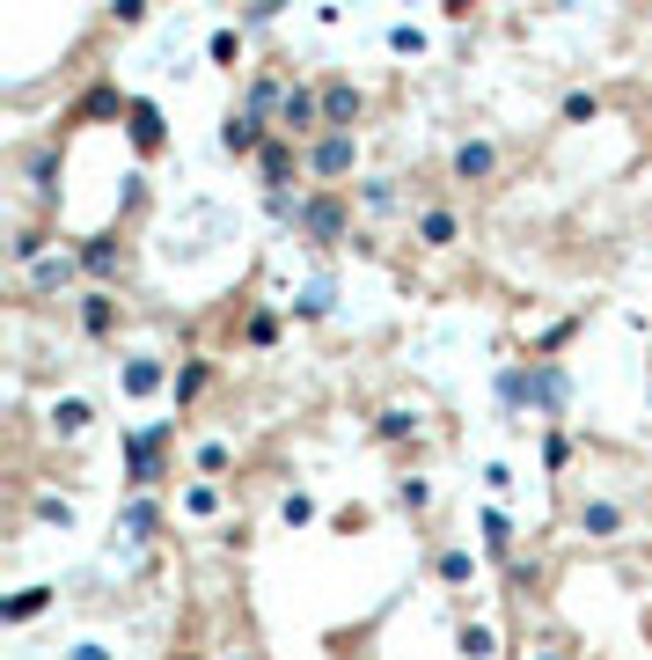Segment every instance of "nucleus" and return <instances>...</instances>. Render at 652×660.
Listing matches in <instances>:
<instances>
[{
	"label": "nucleus",
	"instance_id": "423d86ee",
	"mask_svg": "<svg viewBox=\"0 0 652 660\" xmlns=\"http://www.w3.org/2000/svg\"><path fill=\"white\" fill-rule=\"evenodd\" d=\"M271 132H279V125H265V118H249V111H228V118H220V154H235V162H257V154H265L271 147Z\"/></svg>",
	"mask_w": 652,
	"mask_h": 660
},
{
	"label": "nucleus",
	"instance_id": "4c0bfd02",
	"mask_svg": "<svg viewBox=\"0 0 652 660\" xmlns=\"http://www.w3.org/2000/svg\"><path fill=\"white\" fill-rule=\"evenodd\" d=\"M279 15H287L279 0H249V8H242V30H271V23H279Z\"/></svg>",
	"mask_w": 652,
	"mask_h": 660
},
{
	"label": "nucleus",
	"instance_id": "37998d69",
	"mask_svg": "<svg viewBox=\"0 0 652 660\" xmlns=\"http://www.w3.org/2000/svg\"><path fill=\"white\" fill-rule=\"evenodd\" d=\"M543 660H572V653H557V646H550V653H543Z\"/></svg>",
	"mask_w": 652,
	"mask_h": 660
},
{
	"label": "nucleus",
	"instance_id": "e433bc0d",
	"mask_svg": "<svg viewBox=\"0 0 652 660\" xmlns=\"http://www.w3.org/2000/svg\"><path fill=\"white\" fill-rule=\"evenodd\" d=\"M279 521H287V529H308L315 521V491H287V499H279Z\"/></svg>",
	"mask_w": 652,
	"mask_h": 660
},
{
	"label": "nucleus",
	"instance_id": "6e6552de",
	"mask_svg": "<svg viewBox=\"0 0 652 660\" xmlns=\"http://www.w3.org/2000/svg\"><path fill=\"white\" fill-rule=\"evenodd\" d=\"M118 316H125V301L110 287H89L81 301H73V323H81V338H118Z\"/></svg>",
	"mask_w": 652,
	"mask_h": 660
},
{
	"label": "nucleus",
	"instance_id": "f704fd0d",
	"mask_svg": "<svg viewBox=\"0 0 652 660\" xmlns=\"http://www.w3.org/2000/svg\"><path fill=\"white\" fill-rule=\"evenodd\" d=\"M396 507L426 513V507H433V485H426V477H396Z\"/></svg>",
	"mask_w": 652,
	"mask_h": 660
},
{
	"label": "nucleus",
	"instance_id": "72a5a7b5",
	"mask_svg": "<svg viewBox=\"0 0 652 660\" xmlns=\"http://www.w3.org/2000/svg\"><path fill=\"white\" fill-rule=\"evenodd\" d=\"M242 338L257 345V352H265V345H279V309H249V323H242Z\"/></svg>",
	"mask_w": 652,
	"mask_h": 660
},
{
	"label": "nucleus",
	"instance_id": "f03ea898",
	"mask_svg": "<svg viewBox=\"0 0 652 660\" xmlns=\"http://www.w3.org/2000/svg\"><path fill=\"white\" fill-rule=\"evenodd\" d=\"M301 162H308L315 192H338L345 176L360 170V132H323L315 147H301Z\"/></svg>",
	"mask_w": 652,
	"mask_h": 660
},
{
	"label": "nucleus",
	"instance_id": "f3484780",
	"mask_svg": "<svg viewBox=\"0 0 652 660\" xmlns=\"http://www.w3.org/2000/svg\"><path fill=\"white\" fill-rule=\"evenodd\" d=\"M447 170H455L462 184H491V176H499V147L491 140H462L455 154H447Z\"/></svg>",
	"mask_w": 652,
	"mask_h": 660
},
{
	"label": "nucleus",
	"instance_id": "2eb2a0df",
	"mask_svg": "<svg viewBox=\"0 0 652 660\" xmlns=\"http://www.w3.org/2000/svg\"><path fill=\"white\" fill-rule=\"evenodd\" d=\"M477 572H484V558L469 551V543H447V551H433V580H440V587H455V594H462V587H477Z\"/></svg>",
	"mask_w": 652,
	"mask_h": 660
},
{
	"label": "nucleus",
	"instance_id": "9b49d317",
	"mask_svg": "<svg viewBox=\"0 0 652 660\" xmlns=\"http://www.w3.org/2000/svg\"><path fill=\"white\" fill-rule=\"evenodd\" d=\"M411 235H418V250H455L462 243V213L447 206V198H433V206H418Z\"/></svg>",
	"mask_w": 652,
	"mask_h": 660
},
{
	"label": "nucleus",
	"instance_id": "2f4dec72",
	"mask_svg": "<svg viewBox=\"0 0 652 660\" xmlns=\"http://www.w3.org/2000/svg\"><path fill=\"white\" fill-rule=\"evenodd\" d=\"M455 646H462L469 660H499V632H491V624H462Z\"/></svg>",
	"mask_w": 652,
	"mask_h": 660
},
{
	"label": "nucleus",
	"instance_id": "4468645a",
	"mask_svg": "<svg viewBox=\"0 0 652 660\" xmlns=\"http://www.w3.org/2000/svg\"><path fill=\"white\" fill-rule=\"evenodd\" d=\"M572 521H580V536H594V543H616L630 529V513L616 507V499H580V513H572Z\"/></svg>",
	"mask_w": 652,
	"mask_h": 660
},
{
	"label": "nucleus",
	"instance_id": "1a4fd4ad",
	"mask_svg": "<svg viewBox=\"0 0 652 660\" xmlns=\"http://www.w3.org/2000/svg\"><path fill=\"white\" fill-rule=\"evenodd\" d=\"M323 89V132H352L366 118V89L360 81H315Z\"/></svg>",
	"mask_w": 652,
	"mask_h": 660
},
{
	"label": "nucleus",
	"instance_id": "f8f14e48",
	"mask_svg": "<svg viewBox=\"0 0 652 660\" xmlns=\"http://www.w3.org/2000/svg\"><path fill=\"white\" fill-rule=\"evenodd\" d=\"M176 374H170V360H162V352H132V360L118 367V390L132 396V404H140V396H154V390H170Z\"/></svg>",
	"mask_w": 652,
	"mask_h": 660
},
{
	"label": "nucleus",
	"instance_id": "0eeeda50",
	"mask_svg": "<svg viewBox=\"0 0 652 660\" xmlns=\"http://www.w3.org/2000/svg\"><path fill=\"white\" fill-rule=\"evenodd\" d=\"M73 257H81V271H89V287H110V279L125 271V228L110 220V228H103V235H89Z\"/></svg>",
	"mask_w": 652,
	"mask_h": 660
},
{
	"label": "nucleus",
	"instance_id": "412c9836",
	"mask_svg": "<svg viewBox=\"0 0 652 660\" xmlns=\"http://www.w3.org/2000/svg\"><path fill=\"white\" fill-rule=\"evenodd\" d=\"M213 390V360H206V352H191V360L176 367V382H170V396H176V412H191L198 396Z\"/></svg>",
	"mask_w": 652,
	"mask_h": 660
},
{
	"label": "nucleus",
	"instance_id": "a878e982",
	"mask_svg": "<svg viewBox=\"0 0 652 660\" xmlns=\"http://www.w3.org/2000/svg\"><path fill=\"white\" fill-rule=\"evenodd\" d=\"M499 404H507V418L521 426V412H528V367H521V360L499 367Z\"/></svg>",
	"mask_w": 652,
	"mask_h": 660
},
{
	"label": "nucleus",
	"instance_id": "bb28decb",
	"mask_svg": "<svg viewBox=\"0 0 652 660\" xmlns=\"http://www.w3.org/2000/svg\"><path fill=\"white\" fill-rule=\"evenodd\" d=\"M176 507L191 513V521H213V513H220V485H213V477H191V485H184V499H176Z\"/></svg>",
	"mask_w": 652,
	"mask_h": 660
},
{
	"label": "nucleus",
	"instance_id": "6ab92c4d",
	"mask_svg": "<svg viewBox=\"0 0 652 660\" xmlns=\"http://www.w3.org/2000/svg\"><path fill=\"white\" fill-rule=\"evenodd\" d=\"M23 279H30V293H59V287H73V279H89V271H81V257H73V250H51L45 265H30Z\"/></svg>",
	"mask_w": 652,
	"mask_h": 660
},
{
	"label": "nucleus",
	"instance_id": "ddd939ff",
	"mask_svg": "<svg viewBox=\"0 0 652 660\" xmlns=\"http://www.w3.org/2000/svg\"><path fill=\"white\" fill-rule=\"evenodd\" d=\"M477 536H484V558L491 565H521V536H513V521H507V507H484L477 513Z\"/></svg>",
	"mask_w": 652,
	"mask_h": 660
},
{
	"label": "nucleus",
	"instance_id": "aec40b11",
	"mask_svg": "<svg viewBox=\"0 0 652 660\" xmlns=\"http://www.w3.org/2000/svg\"><path fill=\"white\" fill-rule=\"evenodd\" d=\"M418 433H426L418 404H382V412H374V440H382V448H404V440H418Z\"/></svg>",
	"mask_w": 652,
	"mask_h": 660
},
{
	"label": "nucleus",
	"instance_id": "473e14b6",
	"mask_svg": "<svg viewBox=\"0 0 652 660\" xmlns=\"http://www.w3.org/2000/svg\"><path fill=\"white\" fill-rule=\"evenodd\" d=\"M191 463H198V477H213V485H220V470L235 463V448H228V440H198V455H191Z\"/></svg>",
	"mask_w": 652,
	"mask_h": 660
},
{
	"label": "nucleus",
	"instance_id": "393cba45",
	"mask_svg": "<svg viewBox=\"0 0 652 660\" xmlns=\"http://www.w3.org/2000/svg\"><path fill=\"white\" fill-rule=\"evenodd\" d=\"M330 301H338V293H330V279H308L287 309H293V323H323V316H330Z\"/></svg>",
	"mask_w": 652,
	"mask_h": 660
},
{
	"label": "nucleus",
	"instance_id": "9d476101",
	"mask_svg": "<svg viewBox=\"0 0 652 660\" xmlns=\"http://www.w3.org/2000/svg\"><path fill=\"white\" fill-rule=\"evenodd\" d=\"M59 170H67V147H59V140H45V147H30V154H23V184L37 192V206L59 198Z\"/></svg>",
	"mask_w": 652,
	"mask_h": 660
},
{
	"label": "nucleus",
	"instance_id": "79ce46f5",
	"mask_svg": "<svg viewBox=\"0 0 652 660\" xmlns=\"http://www.w3.org/2000/svg\"><path fill=\"white\" fill-rule=\"evenodd\" d=\"M67 660H110V646H96V638H89V646H73Z\"/></svg>",
	"mask_w": 652,
	"mask_h": 660
},
{
	"label": "nucleus",
	"instance_id": "f257e3e1",
	"mask_svg": "<svg viewBox=\"0 0 652 660\" xmlns=\"http://www.w3.org/2000/svg\"><path fill=\"white\" fill-rule=\"evenodd\" d=\"M301 235H308V250H338L345 235H352V206H345L338 192H308L301 198V220H293Z\"/></svg>",
	"mask_w": 652,
	"mask_h": 660
},
{
	"label": "nucleus",
	"instance_id": "c85d7f7f",
	"mask_svg": "<svg viewBox=\"0 0 652 660\" xmlns=\"http://www.w3.org/2000/svg\"><path fill=\"white\" fill-rule=\"evenodd\" d=\"M557 118L564 125H594L602 118V96H594V89H564V96H557Z\"/></svg>",
	"mask_w": 652,
	"mask_h": 660
},
{
	"label": "nucleus",
	"instance_id": "5701e85b",
	"mask_svg": "<svg viewBox=\"0 0 652 660\" xmlns=\"http://www.w3.org/2000/svg\"><path fill=\"white\" fill-rule=\"evenodd\" d=\"M89 426H96V404L89 396H59L51 404V440H81Z\"/></svg>",
	"mask_w": 652,
	"mask_h": 660
},
{
	"label": "nucleus",
	"instance_id": "7c9ffc66",
	"mask_svg": "<svg viewBox=\"0 0 652 660\" xmlns=\"http://www.w3.org/2000/svg\"><path fill=\"white\" fill-rule=\"evenodd\" d=\"M543 470H550V477H564V470H572V433H564V426H550V433H543Z\"/></svg>",
	"mask_w": 652,
	"mask_h": 660
},
{
	"label": "nucleus",
	"instance_id": "a19ab883",
	"mask_svg": "<svg viewBox=\"0 0 652 660\" xmlns=\"http://www.w3.org/2000/svg\"><path fill=\"white\" fill-rule=\"evenodd\" d=\"M388 45H396V51H426V30H411V23H396V30H388Z\"/></svg>",
	"mask_w": 652,
	"mask_h": 660
},
{
	"label": "nucleus",
	"instance_id": "7ed1b4c3",
	"mask_svg": "<svg viewBox=\"0 0 652 660\" xmlns=\"http://www.w3.org/2000/svg\"><path fill=\"white\" fill-rule=\"evenodd\" d=\"M176 440V426L170 418H154V426H140V433H125V485L132 491H147L154 477H162V448Z\"/></svg>",
	"mask_w": 652,
	"mask_h": 660
},
{
	"label": "nucleus",
	"instance_id": "b1692460",
	"mask_svg": "<svg viewBox=\"0 0 652 660\" xmlns=\"http://www.w3.org/2000/svg\"><path fill=\"white\" fill-rule=\"evenodd\" d=\"M51 594H59V587H23V594H8V602H0V624H30V616H45L51 610Z\"/></svg>",
	"mask_w": 652,
	"mask_h": 660
},
{
	"label": "nucleus",
	"instance_id": "58836bf2",
	"mask_svg": "<svg viewBox=\"0 0 652 660\" xmlns=\"http://www.w3.org/2000/svg\"><path fill=\"white\" fill-rule=\"evenodd\" d=\"M366 521H374V513H366V507H338V513H330V529H338V536H360Z\"/></svg>",
	"mask_w": 652,
	"mask_h": 660
},
{
	"label": "nucleus",
	"instance_id": "c756f323",
	"mask_svg": "<svg viewBox=\"0 0 652 660\" xmlns=\"http://www.w3.org/2000/svg\"><path fill=\"white\" fill-rule=\"evenodd\" d=\"M366 206V213H396V176H366L360 192H352Z\"/></svg>",
	"mask_w": 652,
	"mask_h": 660
},
{
	"label": "nucleus",
	"instance_id": "4be33fe9",
	"mask_svg": "<svg viewBox=\"0 0 652 660\" xmlns=\"http://www.w3.org/2000/svg\"><path fill=\"white\" fill-rule=\"evenodd\" d=\"M154 529H162V507H154L147 491H132V499L118 507V536H125V543H147Z\"/></svg>",
	"mask_w": 652,
	"mask_h": 660
},
{
	"label": "nucleus",
	"instance_id": "20e7f679",
	"mask_svg": "<svg viewBox=\"0 0 652 660\" xmlns=\"http://www.w3.org/2000/svg\"><path fill=\"white\" fill-rule=\"evenodd\" d=\"M279 132H287V140H301V147H315V140H323V89H315V81H293V89H287Z\"/></svg>",
	"mask_w": 652,
	"mask_h": 660
},
{
	"label": "nucleus",
	"instance_id": "c03bdc74",
	"mask_svg": "<svg viewBox=\"0 0 652 660\" xmlns=\"http://www.w3.org/2000/svg\"><path fill=\"white\" fill-rule=\"evenodd\" d=\"M228 660H257V653H228Z\"/></svg>",
	"mask_w": 652,
	"mask_h": 660
},
{
	"label": "nucleus",
	"instance_id": "ea45409f",
	"mask_svg": "<svg viewBox=\"0 0 652 660\" xmlns=\"http://www.w3.org/2000/svg\"><path fill=\"white\" fill-rule=\"evenodd\" d=\"M110 23H118V30H140L147 23V0H118V8H110Z\"/></svg>",
	"mask_w": 652,
	"mask_h": 660
},
{
	"label": "nucleus",
	"instance_id": "dca6fc26",
	"mask_svg": "<svg viewBox=\"0 0 652 660\" xmlns=\"http://www.w3.org/2000/svg\"><path fill=\"white\" fill-rule=\"evenodd\" d=\"M125 132H132V147H140V154H162V147H170V132H162V111H154L147 96L125 103Z\"/></svg>",
	"mask_w": 652,
	"mask_h": 660
},
{
	"label": "nucleus",
	"instance_id": "39448f33",
	"mask_svg": "<svg viewBox=\"0 0 652 660\" xmlns=\"http://www.w3.org/2000/svg\"><path fill=\"white\" fill-rule=\"evenodd\" d=\"M528 412H543V418L572 412V374H564V360H528Z\"/></svg>",
	"mask_w": 652,
	"mask_h": 660
},
{
	"label": "nucleus",
	"instance_id": "a211bd4d",
	"mask_svg": "<svg viewBox=\"0 0 652 660\" xmlns=\"http://www.w3.org/2000/svg\"><path fill=\"white\" fill-rule=\"evenodd\" d=\"M293 170H308V162L293 154V140H287V132H271V147L257 154V176H265V192H287V184H293Z\"/></svg>",
	"mask_w": 652,
	"mask_h": 660
},
{
	"label": "nucleus",
	"instance_id": "c9c22d12",
	"mask_svg": "<svg viewBox=\"0 0 652 660\" xmlns=\"http://www.w3.org/2000/svg\"><path fill=\"white\" fill-rule=\"evenodd\" d=\"M30 513H37V521H51V529H73V507L59 499V491H37V499H30Z\"/></svg>",
	"mask_w": 652,
	"mask_h": 660
},
{
	"label": "nucleus",
	"instance_id": "cd10ccee",
	"mask_svg": "<svg viewBox=\"0 0 652 660\" xmlns=\"http://www.w3.org/2000/svg\"><path fill=\"white\" fill-rule=\"evenodd\" d=\"M206 59H213V67H228V73H235V67H242V23H220L213 37H206Z\"/></svg>",
	"mask_w": 652,
	"mask_h": 660
}]
</instances>
